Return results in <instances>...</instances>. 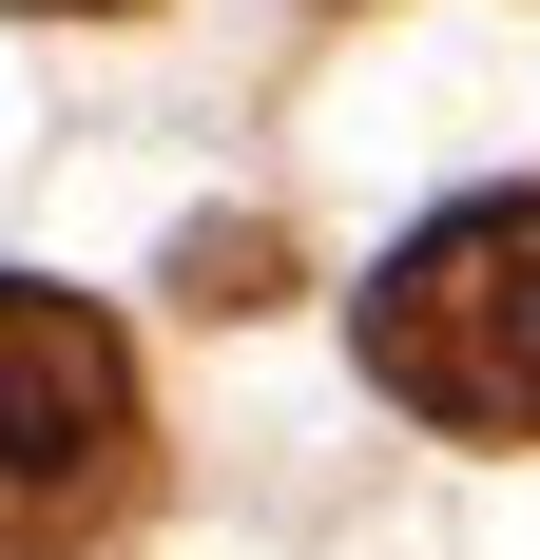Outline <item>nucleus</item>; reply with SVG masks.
Returning <instances> with one entry per match:
<instances>
[{"label": "nucleus", "mask_w": 540, "mask_h": 560, "mask_svg": "<svg viewBox=\"0 0 540 560\" xmlns=\"http://www.w3.org/2000/svg\"><path fill=\"white\" fill-rule=\"evenodd\" d=\"M367 387L463 425V445H540V194H463V213H425L386 252Z\"/></svg>", "instance_id": "nucleus-1"}, {"label": "nucleus", "mask_w": 540, "mask_h": 560, "mask_svg": "<svg viewBox=\"0 0 540 560\" xmlns=\"http://www.w3.org/2000/svg\"><path fill=\"white\" fill-rule=\"evenodd\" d=\"M136 503V348L78 290L0 271V560H78Z\"/></svg>", "instance_id": "nucleus-2"}, {"label": "nucleus", "mask_w": 540, "mask_h": 560, "mask_svg": "<svg viewBox=\"0 0 540 560\" xmlns=\"http://www.w3.org/2000/svg\"><path fill=\"white\" fill-rule=\"evenodd\" d=\"M174 290H193V310H270V290H290V232H193Z\"/></svg>", "instance_id": "nucleus-3"}, {"label": "nucleus", "mask_w": 540, "mask_h": 560, "mask_svg": "<svg viewBox=\"0 0 540 560\" xmlns=\"http://www.w3.org/2000/svg\"><path fill=\"white\" fill-rule=\"evenodd\" d=\"M20 20H116V0H20Z\"/></svg>", "instance_id": "nucleus-4"}]
</instances>
